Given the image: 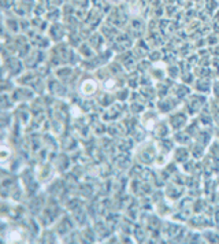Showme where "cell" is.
<instances>
[{"mask_svg":"<svg viewBox=\"0 0 219 244\" xmlns=\"http://www.w3.org/2000/svg\"><path fill=\"white\" fill-rule=\"evenodd\" d=\"M81 91L85 93V95H90V93H93L96 91V85L93 81H86L84 82V85H82Z\"/></svg>","mask_w":219,"mask_h":244,"instance_id":"6da1fadb","label":"cell"}]
</instances>
